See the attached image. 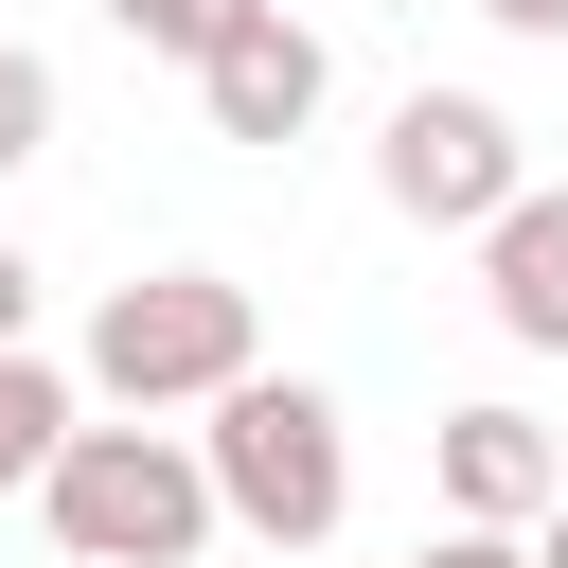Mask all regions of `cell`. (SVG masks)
<instances>
[{"instance_id": "obj_1", "label": "cell", "mask_w": 568, "mask_h": 568, "mask_svg": "<svg viewBox=\"0 0 568 568\" xmlns=\"http://www.w3.org/2000/svg\"><path fill=\"white\" fill-rule=\"evenodd\" d=\"M36 515H53V550L71 568H195L231 515H213V462L160 426V408H124V426H53V462H36Z\"/></svg>"}, {"instance_id": "obj_2", "label": "cell", "mask_w": 568, "mask_h": 568, "mask_svg": "<svg viewBox=\"0 0 568 568\" xmlns=\"http://www.w3.org/2000/svg\"><path fill=\"white\" fill-rule=\"evenodd\" d=\"M195 462H213V515L231 532H266V550H320L337 515H355V426H337V390L320 373H231L213 390V426H195Z\"/></svg>"}, {"instance_id": "obj_3", "label": "cell", "mask_w": 568, "mask_h": 568, "mask_svg": "<svg viewBox=\"0 0 568 568\" xmlns=\"http://www.w3.org/2000/svg\"><path fill=\"white\" fill-rule=\"evenodd\" d=\"M248 355L266 337H248V284L231 266H142V284L89 302V390L106 408H213Z\"/></svg>"}, {"instance_id": "obj_4", "label": "cell", "mask_w": 568, "mask_h": 568, "mask_svg": "<svg viewBox=\"0 0 568 568\" xmlns=\"http://www.w3.org/2000/svg\"><path fill=\"white\" fill-rule=\"evenodd\" d=\"M515 178H532V142H515V106H497V89H408V106H390V142H373V195H390L408 231H479Z\"/></svg>"}, {"instance_id": "obj_5", "label": "cell", "mask_w": 568, "mask_h": 568, "mask_svg": "<svg viewBox=\"0 0 568 568\" xmlns=\"http://www.w3.org/2000/svg\"><path fill=\"white\" fill-rule=\"evenodd\" d=\"M320 89H337V53H320V18H284V0H231V36L195 53L213 142H302V124H320Z\"/></svg>"}, {"instance_id": "obj_6", "label": "cell", "mask_w": 568, "mask_h": 568, "mask_svg": "<svg viewBox=\"0 0 568 568\" xmlns=\"http://www.w3.org/2000/svg\"><path fill=\"white\" fill-rule=\"evenodd\" d=\"M479 320H497L515 355H568V195H550V178H515V195L479 213Z\"/></svg>"}, {"instance_id": "obj_7", "label": "cell", "mask_w": 568, "mask_h": 568, "mask_svg": "<svg viewBox=\"0 0 568 568\" xmlns=\"http://www.w3.org/2000/svg\"><path fill=\"white\" fill-rule=\"evenodd\" d=\"M426 462H444V515H497V532H532V515L568 497L532 408H444V444H426Z\"/></svg>"}, {"instance_id": "obj_8", "label": "cell", "mask_w": 568, "mask_h": 568, "mask_svg": "<svg viewBox=\"0 0 568 568\" xmlns=\"http://www.w3.org/2000/svg\"><path fill=\"white\" fill-rule=\"evenodd\" d=\"M53 426H71V373H53L36 337H0V497H36V462H53Z\"/></svg>"}, {"instance_id": "obj_9", "label": "cell", "mask_w": 568, "mask_h": 568, "mask_svg": "<svg viewBox=\"0 0 568 568\" xmlns=\"http://www.w3.org/2000/svg\"><path fill=\"white\" fill-rule=\"evenodd\" d=\"M36 160H53V53L0 36V178H36Z\"/></svg>"}, {"instance_id": "obj_10", "label": "cell", "mask_w": 568, "mask_h": 568, "mask_svg": "<svg viewBox=\"0 0 568 568\" xmlns=\"http://www.w3.org/2000/svg\"><path fill=\"white\" fill-rule=\"evenodd\" d=\"M89 18H106L124 53H178V71H195V53L231 36V0H89Z\"/></svg>"}, {"instance_id": "obj_11", "label": "cell", "mask_w": 568, "mask_h": 568, "mask_svg": "<svg viewBox=\"0 0 568 568\" xmlns=\"http://www.w3.org/2000/svg\"><path fill=\"white\" fill-rule=\"evenodd\" d=\"M408 568H532V532H497V515H444V532H426Z\"/></svg>"}, {"instance_id": "obj_12", "label": "cell", "mask_w": 568, "mask_h": 568, "mask_svg": "<svg viewBox=\"0 0 568 568\" xmlns=\"http://www.w3.org/2000/svg\"><path fill=\"white\" fill-rule=\"evenodd\" d=\"M0 337H36V248L0 231Z\"/></svg>"}, {"instance_id": "obj_13", "label": "cell", "mask_w": 568, "mask_h": 568, "mask_svg": "<svg viewBox=\"0 0 568 568\" xmlns=\"http://www.w3.org/2000/svg\"><path fill=\"white\" fill-rule=\"evenodd\" d=\"M479 18H497V36H568V0H479Z\"/></svg>"}, {"instance_id": "obj_14", "label": "cell", "mask_w": 568, "mask_h": 568, "mask_svg": "<svg viewBox=\"0 0 568 568\" xmlns=\"http://www.w3.org/2000/svg\"><path fill=\"white\" fill-rule=\"evenodd\" d=\"M532 568H568V497H550V515H532Z\"/></svg>"}, {"instance_id": "obj_15", "label": "cell", "mask_w": 568, "mask_h": 568, "mask_svg": "<svg viewBox=\"0 0 568 568\" xmlns=\"http://www.w3.org/2000/svg\"><path fill=\"white\" fill-rule=\"evenodd\" d=\"M550 479H568V426H550Z\"/></svg>"}]
</instances>
